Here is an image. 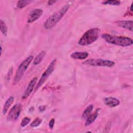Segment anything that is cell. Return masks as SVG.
Returning <instances> with one entry per match:
<instances>
[{"instance_id":"obj_1","label":"cell","mask_w":133,"mask_h":133,"mask_svg":"<svg viewBox=\"0 0 133 133\" xmlns=\"http://www.w3.org/2000/svg\"><path fill=\"white\" fill-rule=\"evenodd\" d=\"M69 5H65L62 7L58 11L55 12L50 16L44 22L43 26L45 29L50 30L52 29L62 19L69 8Z\"/></svg>"},{"instance_id":"obj_2","label":"cell","mask_w":133,"mask_h":133,"mask_svg":"<svg viewBox=\"0 0 133 133\" xmlns=\"http://www.w3.org/2000/svg\"><path fill=\"white\" fill-rule=\"evenodd\" d=\"M102 37L107 43L117 46L127 47L132 44V39L128 37L118 36L107 34H103Z\"/></svg>"},{"instance_id":"obj_3","label":"cell","mask_w":133,"mask_h":133,"mask_svg":"<svg viewBox=\"0 0 133 133\" xmlns=\"http://www.w3.org/2000/svg\"><path fill=\"white\" fill-rule=\"evenodd\" d=\"M100 30L98 28H93L86 31L78 41V44L82 46L90 45L96 41L100 35Z\"/></svg>"},{"instance_id":"obj_4","label":"cell","mask_w":133,"mask_h":133,"mask_svg":"<svg viewBox=\"0 0 133 133\" xmlns=\"http://www.w3.org/2000/svg\"><path fill=\"white\" fill-rule=\"evenodd\" d=\"M33 59V57L32 56H30L28 58H26L25 60H24L22 62V63L20 64L16 73V75L14 78V84H16L20 81L25 71L26 70L27 68H28L29 65L30 64Z\"/></svg>"},{"instance_id":"obj_5","label":"cell","mask_w":133,"mask_h":133,"mask_svg":"<svg viewBox=\"0 0 133 133\" xmlns=\"http://www.w3.org/2000/svg\"><path fill=\"white\" fill-rule=\"evenodd\" d=\"M56 63V59H54L51 62V63H50V64L49 65V66H48L47 69L43 73L39 81L38 82L36 86L35 87V90H34L35 91H36L43 84V83L46 81L47 78L52 73V72L54 71V70L55 69Z\"/></svg>"},{"instance_id":"obj_6","label":"cell","mask_w":133,"mask_h":133,"mask_svg":"<svg viewBox=\"0 0 133 133\" xmlns=\"http://www.w3.org/2000/svg\"><path fill=\"white\" fill-rule=\"evenodd\" d=\"M84 64L89 65L91 66H107V67H112L115 65V63L113 61L103 60L102 59H88L85 61L83 62Z\"/></svg>"},{"instance_id":"obj_7","label":"cell","mask_w":133,"mask_h":133,"mask_svg":"<svg viewBox=\"0 0 133 133\" xmlns=\"http://www.w3.org/2000/svg\"><path fill=\"white\" fill-rule=\"evenodd\" d=\"M21 109V104L20 103L15 104L9 111L7 116V119L9 121H16L17 119L20 114Z\"/></svg>"},{"instance_id":"obj_8","label":"cell","mask_w":133,"mask_h":133,"mask_svg":"<svg viewBox=\"0 0 133 133\" xmlns=\"http://www.w3.org/2000/svg\"><path fill=\"white\" fill-rule=\"evenodd\" d=\"M43 10L41 9H34L31 10L28 16L27 21L29 23L33 22L39 19L43 15Z\"/></svg>"},{"instance_id":"obj_9","label":"cell","mask_w":133,"mask_h":133,"mask_svg":"<svg viewBox=\"0 0 133 133\" xmlns=\"http://www.w3.org/2000/svg\"><path fill=\"white\" fill-rule=\"evenodd\" d=\"M37 80V78L36 77H35L30 81V83L29 84L26 89L24 91V92L22 96V99H26L30 96V95L32 92L33 89L35 87Z\"/></svg>"},{"instance_id":"obj_10","label":"cell","mask_w":133,"mask_h":133,"mask_svg":"<svg viewBox=\"0 0 133 133\" xmlns=\"http://www.w3.org/2000/svg\"><path fill=\"white\" fill-rule=\"evenodd\" d=\"M105 104L110 108H113L118 105L120 103L119 101L114 97H107L104 99Z\"/></svg>"},{"instance_id":"obj_11","label":"cell","mask_w":133,"mask_h":133,"mask_svg":"<svg viewBox=\"0 0 133 133\" xmlns=\"http://www.w3.org/2000/svg\"><path fill=\"white\" fill-rule=\"evenodd\" d=\"M117 24L124 29L132 31V20H121L116 22Z\"/></svg>"},{"instance_id":"obj_12","label":"cell","mask_w":133,"mask_h":133,"mask_svg":"<svg viewBox=\"0 0 133 133\" xmlns=\"http://www.w3.org/2000/svg\"><path fill=\"white\" fill-rule=\"evenodd\" d=\"M88 56V53L86 52H74L71 54L70 57L74 59H85Z\"/></svg>"},{"instance_id":"obj_13","label":"cell","mask_w":133,"mask_h":133,"mask_svg":"<svg viewBox=\"0 0 133 133\" xmlns=\"http://www.w3.org/2000/svg\"><path fill=\"white\" fill-rule=\"evenodd\" d=\"M98 111L97 110L95 112H94L92 114H90L86 118V121L85 122V126H89L90 124H91L97 118L98 116Z\"/></svg>"},{"instance_id":"obj_14","label":"cell","mask_w":133,"mask_h":133,"mask_svg":"<svg viewBox=\"0 0 133 133\" xmlns=\"http://www.w3.org/2000/svg\"><path fill=\"white\" fill-rule=\"evenodd\" d=\"M14 97L13 96H10L6 100V101L5 102V103L4 104V107L3 109V111H2L3 114H5L7 113L9 108L10 107L11 104L14 102Z\"/></svg>"},{"instance_id":"obj_15","label":"cell","mask_w":133,"mask_h":133,"mask_svg":"<svg viewBox=\"0 0 133 133\" xmlns=\"http://www.w3.org/2000/svg\"><path fill=\"white\" fill-rule=\"evenodd\" d=\"M45 55H46V52L45 51L43 50V51H41L34 59V60L33 61L34 64V65L39 64L41 62V61L43 60V59H44Z\"/></svg>"},{"instance_id":"obj_16","label":"cell","mask_w":133,"mask_h":133,"mask_svg":"<svg viewBox=\"0 0 133 133\" xmlns=\"http://www.w3.org/2000/svg\"><path fill=\"white\" fill-rule=\"evenodd\" d=\"M92 110H93L92 105L91 104V105H89L88 107H87L82 114V118L83 119H86L87 117L90 114Z\"/></svg>"},{"instance_id":"obj_17","label":"cell","mask_w":133,"mask_h":133,"mask_svg":"<svg viewBox=\"0 0 133 133\" xmlns=\"http://www.w3.org/2000/svg\"><path fill=\"white\" fill-rule=\"evenodd\" d=\"M0 26H1V31L3 35L6 36L8 32V28L4 21L1 20L0 21Z\"/></svg>"},{"instance_id":"obj_18","label":"cell","mask_w":133,"mask_h":133,"mask_svg":"<svg viewBox=\"0 0 133 133\" xmlns=\"http://www.w3.org/2000/svg\"><path fill=\"white\" fill-rule=\"evenodd\" d=\"M31 1L29 0H24V1H19L17 3V7L19 8H22L31 3Z\"/></svg>"},{"instance_id":"obj_19","label":"cell","mask_w":133,"mask_h":133,"mask_svg":"<svg viewBox=\"0 0 133 133\" xmlns=\"http://www.w3.org/2000/svg\"><path fill=\"white\" fill-rule=\"evenodd\" d=\"M102 3L104 5H119L121 4V2L119 1L116 0H109L105 1L102 2Z\"/></svg>"},{"instance_id":"obj_20","label":"cell","mask_w":133,"mask_h":133,"mask_svg":"<svg viewBox=\"0 0 133 133\" xmlns=\"http://www.w3.org/2000/svg\"><path fill=\"white\" fill-rule=\"evenodd\" d=\"M42 122V120L41 118L37 117L32 122L30 126L32 127H36V126H38L39 125H40Z\"/></svg>"},{"instance_id":"obj_21","label":"cell","mask_w":133,"mask_h":133,"mask_svg":"<svg viewBox=\"0 0 133 133\" xmlns=\"http://www.w3.org/2000/svg\"><path fill=\"white\" fill-rule=\"evenodd\" d=\"M30 121V118L26 117L23 118L21 123V126L22 127H24L25 126H26V125H28L29 124Z\"/></svg>"},{"instance_id":"obj_22","label":"cell","mask_w":133,"mask_h":133,"mask_svg":"<svg viewBox=\"0 0 133 133\" xmlns=\"http://www.w3.org/2000/svg\"><path fill=\"white\" fill-rule=\"evenodd\" d=\"M54 124H55V119L54 118H52L49 123V126L50 129L53 128V127L54 126Z\"/></svg>"},{"instance_id":"obj_23","label":"cell","mask_w":133,"mask_h":133,"mask_svg":"<svg viewBox=\"0 0 133 133\" xmlns=\"http://www.w3.org/2000/svg\"><path fill=\"white\" fill-rule=\"evenodd\" d=\"M57 1H49L48 2V4L49 5H52L54 4L55 3H56Z\"/></svg>"},{"instance_id":"obj_24","label":"cell","mask_w":133,"mask_h":133,"mask_svg":"<svg viewBox=\"0 0 133 133\" xmlns=\"http://www.w3.org/2000/svg\"><path fill=\"white\" fill-rule=\"evenodd\" d=\"M130 9L131 11H132V5H131V6H130Z\"/></svg>"}]
</instances>
